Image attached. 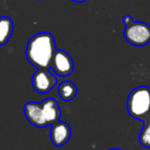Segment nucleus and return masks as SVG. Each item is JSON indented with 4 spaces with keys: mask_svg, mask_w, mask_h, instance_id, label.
Returning <instances> with one entry per match:
<instances>
[{
    "mask_svg": "<svg viewBox=\"0 0 150 150\" xmlns=\"http://www.w3.org/2000/svg\"><path fill=\"white\" fill-rule=\"evenodd\" d=\"M56 50V41L52 34L39 32L28 41L26 57L28 62L37 69H50Z\"/></svg>",
    "mask_w": 150,
    "mask_h": 150,
    "instance_id": "obj_1",
    "label": "nucleus"
},
{
    "mask_svg": "<svg viewBox=\"0 0 150 150\" xmlns=\"http://www.w3.org/2000/svg\"><path fill=\"white\" fill-rule=\"evenodd\" d=\"M127 108L134 119L144 121L150 117V88L142 86L134 88L127 97Z\"/></svg>",
    "mask_w": 150,
    "mask_h": 150,
    "instance_id": "obj_2",
    "label": "nucleus"
},
{
    "mask_svg": "<svg viewBox=\"0 0 150 150\" xmlns=\"http://www.w3.org/2000/svg\"><path fill=\"white\" fill-rule=\"evenodd\" d=\"M125 40L134 46H145L150 42V26L144 22L133 21L125 25Z\"/></svg>",
    "mask_w": 150,
    "mask_h": 150,
    "instance_id": "obj_3",
    "label": "nucleus"
},
{
    "mask_svg": "<svg viewBox=\"0 0 150 150\" xmlns=\"http://www.w3.org/2000/svg\"><path fill=\"white\" fill-rule=\"evenodd\" d=\"M32 86L40 95H46L57 86L58 79L50 69H37L32 76Z\"/></svg>",
    "mask_w": 150,
    "mask_h": 150,
    "instance_id": "obj_4",
    "label": "nucleus"
},
{
    "mask_svg": "<svg viewBox=\"0 0 150 150\" xmlns=\"http://www.w3.org/2000/svg\"><path fill=\"white\" fill-rule=\"evenodd\" d=\"M50 68L56 75L61 77H66L74 71V62L67 52L63 50H56L52 57Z\"/></svg>",
    "mask_w": 150,
    "mask_h": 150,
    "instance_id": "obj_5",
    "label": "nucleus"
},
{
    "mask_svg": "<svg viewBox=\"0 0 150 150\" xmlns=\"http://www.w3.org/2000/svg\"><path fill=\"white\" fill-rule=\"evenodd\" d=\"M24 114H25L27 120L34 127L43 129L48 127L42 113L41 103L37 102H28L24 106Z\"/></svg>",
    "mask_w": 150,
    "mask_h": 150,
    "instance_id": "obj_6",
    "label": "nucleus"
},
{
    "mask_svg": "<svg viewBox=\"0 0 150 150\" xmlns=\"http://www.w3.org/2000/svg\"><path fill=\"white\" fill-rule=\"evenodd\" d=\"M71 137V127L64 121H57L52 123L50 129V140L57 147L64 146Z\"/></svg>",
    "mask_w": 150,
    "mask_h": 150,
    "instance_id": "obj_7",
    "label": "nucleus"
},
{
    "mask_svg": "<svg viewBox=\"0 0 150 150\" xmlns=\"http://www.w3.org/2000/svg\"><path fill=\"white\" fill-rule=\"evenodd\" d=\"M42 113L47 125H52L61 118V108L54 98H47L41 102Z\"/></svg>",
    "mask_w": 150,
    "mask_h": 150,
    "instance_id": "obj_8",
    "label": "nucleus"
},
{
    "mask_svg": "<svg viewBox=\"0 0 150 150\" xmlns=\"http://www.w3.org/2000/svg\"><path fill=\"white\" fill-rule=\"evenodd\" d=\"M13 22L8 17H0V46L5 45L11 38Z\"/></svg>",
    "mask_w": 150,
    "mask_h": 150,
    "instance_id": "obj_9",
    "label": "nucleus"
},
{
    "mask_svg": "<svg viewBox=\"0 0 150 150\" xmlns=\"http://www.w3.org/2000/svg\"><path fill=\"white\" fill-rule=\"evenodd\" d=\"M59 96L63 101H71L77 95V88L72 81H63L58 86Z\"/></svg>",
    "mask_w": 150,
    "mask_h": 150,
    "instance_id": "obj_10",
    "label": "nucleus"
},
{
    "mask_svg": "<svg viewBox=\"0 0 150 150\" xmlns=\"http://www.w3.org/2000/svg\"><path fill=\"white\" fill-rule=\"evenodd\" d=\"M139 141L142 146L150 148V117L144 120V127H142L140 133Z\"/></svg>",
    "mask_w": 150,
    "mask_h": 150,
    "instance_id": "obj_11",
    "label": "nucleus"
},
{
    "mask_svg": "<svg viewBox=\"0 0 150 150\" xmlns=\"http://www.w3.org/2000/svg\"><path fill=\"white\" fill-rule=\"evenodd\" d=\"M132 21H133V19H132L131 16H125V17L122 19V22H123V24H125V26L127 25V24H129Z\"/></svg>",
    "mask_w": 150,
    "mask_h": 150,
    "instance_id": "obj_12",
    "label": "nucleus"
},
{
    "mask_svg": "<svg viewBox=\"0 0 150 150\" xmlns=\"http://www.w3.org/2000/svg\"><path fill=\"white\" fill-rule=\"evenodd\" d=\"M72 1H74V2H77V3H83V2H86V0H72Z\"/></svg>",
    "mask_w": 150,
    "mask_h": 150,
    "instance_id": "obj_13",
    "label": "nucleus"
},
{
    "mask_svg": "<svg viewBox=\"0 0 150 150\" xmlns=\"http://www.w3.org/2000/svg\"><path fill=\"white\" fill-rule=\"evenodd\" d=\"M109 150H121V149H118V148H112V149H109Z\"/></svg>",
    "mask_w": 150,
    "mask_h": 150,
    "instance_id": "obj_14",
    "label": "nucleus"
}]
</instances>
